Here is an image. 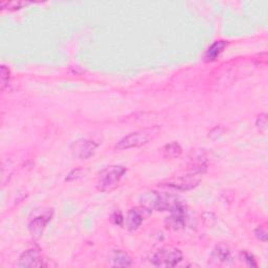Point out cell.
I'll list each match as a JSON object with an SVG mask.
<instances>
[{
	"label": "cell",
	"instance_id": "1",
	"mask_svg": "<svg viewBox=\"0 0 268 268\" xmlns=\"http://www.w3.org/2000/svg\"><path fill=\"white\" fill-rule=\"evenodd\" d=\"M141 203L144 210L146 211L155 210L158 212L170 213L184 204L176 195L168 193H158L155 191L146 193L141 198Z\"/></svg>",
	"mask_w": 268,
	"mask_h": 268
},
{
	"label": "cell",
	"instance_id": "2",
	"mask_svg": "<svg viewBox=\"0 0 268 268\" xmlns=\"http://www.w3.org/2000/svg\"><path fill=\"white\" fill-rule=\"evenodd\" d=\"M158 133H160V128L152 127L146 128L136 132L130 133L129 136L121 139L115 146L116 150H128L132 148H139L142 146L148 144L150 141L155 139Z\"/></svg>",
	"mask_w": 268,
	"mask_h": 268
},
{
	"label": "cell",
	"instance_id": "3",
	"mask_svg": "<svg viewBox=\"0 0 268 268\" xmlns=\"http://www.w3.org/2000/svg\"><path fill=\"white\" fill-rule=\"evenodd\" d=\"M126 172L127 169L123 166H109L105 168L100 173L96 189L101 192H111L115 190Z\"/></svg>",
	"mask_w": 268,
	"mask_h": 268
},
{
	"label": "cell",
	"instance_id": "4",
	"mask_svg": "<svg viewBox=\"0 0 268 268\" xmlns=\"http://www.w3.org/2000/svg\"><path fill=\"white\" fill-rule=\"evenodd\" d=\"M182 260V252L176 247L167 246L156 250L152 258L151 262L154 266L157 267H174L178 265Z\"/></svg>",
	"mask_w": 268,
	"mask_h": 268
},
{
	"label": "cell",
	"instance_id": "5",
	"mask_svg": "<svg viewBox=\"0 0 268 268\" xmlns=\"http://www.w3.org/2000/svg\"><path fill=\"white\" fill-rule=\"evenodd\" d=\"M97 144L88 139H81L74 142L70 146V152L77 160H88L96 151Z\"/></svg>",
	"mask_w": 268,
	"mask_h": 268
},
{
	"label": "cell",
	"instance_id": "6",
	"mask_svg": "<svg viewBox=\"0 0 268 268\" xmlns=\"http://www.w3.org/2000/svg\"><path fill=\"white\" fill-rule=\"evenodd\" d=\"M197 175L198 174L191 173L190 175H187V176H180V177L169 179L166 182H163L162 186L176 189L179 191H189V190L196 188L199 185L200 178L197 177Z\"/></svg>",
	"mask_w": 268,
	"mask_h": 268
},
{
	"label": "cell",
	"instance_id": "7",
	"mask_svg": "<svg viewBox=\"0 0 268 268\" xmlns=\"http://www.w3.org/2000/svg\"><path fill=\"white\" fill-rule=\"evenodd\" d=\"M45 260L41 257L40 250L37 248H30L26 251H23L19 258L18 266L22 268H39L47 266V264L44 263Z\"/></svg>",
	"mask_w": 268,
	"mask_h": 268
},
{
	"label": "cell",
	"instance_id": "8",
	"mask_svg": "<svg viewBox=\"0 0 268 268\" xmlns=\"http://www.w3.org/2000/svg\"><path fill=\"white\" fill-rule=\"evenodd\" d=\"M188 222V212L185 204L180 205L179 208L171 212V215L166 220L167 227L173 230H180L185 228Z\"/></svg>",
	"mask_w": 268,
	"mask_h": 268
},
{
	"label": "cell",
	"instance_id": "9",
	"mask_svg": "<svg viewBox=\"0 0 268 268\" xmlns=\"http://www.w3.org/2000/svg\"><path fill=\"white\" fill-rule=\"evenodd\" d=\"M51 219H52V214L50 212H47L43 215H40V216L33 219V220L29 224L30 233L32 234L33 238L38 239L42 236L43 231H44L47 223L50 222Z\"/></svg>",
	"mask_w": 268,
	"mask_h": 268
},
{
	"label": "cell",
	"instance_id": "10",
	"mask_svg": "<svg viewBox=\"0 0 268 268\" xmlns=\"http://www.w3.org/2000/svg\"><path fill=\"white\" fill-rule=\"evenodd\" d=\"M211 259L216 264H228L233 261V252L227 245L219 244L212 250Z\"/></svg>",
	"mask_w": 268,
	"mask_h": 268
},
{
	"label": "cell",
	"instance_id": "11",
	"mask_svg": "<svg viewBox=\"0 0 268 268\" xmlns=\"http://www.w3.org/2000/svg\"><path fill=\"white\" fill-rule=\"evenodd\" d=\"M109 261L114 267H129L132 264L131 257L123 250H113L109 255Z\"/></svg>",
	"mask_w": 268,
	"mask_h": 268
},
{
	"label": "cell",
	"instance_id": "12",
	"mask_svg": "<svg viewBox=\"0 0 268 268\" xmlns=\"http://www.w3.org/2000/svg\"><path fill=\"white\" fill-rule=\"evenodd\" d=\"M226 45H227L226 41H223V40L214 42L208 48V51H206V53L204 55L205 62H214V61L217 60V58L223 53Z\"/></svg>",
	"mask_w": 268,
	"mask_h": 268
},
{
	"label": "cell",
	"instance_id": "13",
	"mask_svg": "<svg viewBox=\"0 0 268 268\" xmlns=\"http://www.w3.org/2000/svg\"><path fill=\"white\" fill-rule=\"evenodd\" d=\"M143 220H144V216H143L141 211H139L138 209L130 210L128 213V216L126 218L127 228L130 231L137 230L141 226V224L143 223Z\"/></svg>",
	"mask_w": 268,
	"mask_h": 268
},
{
	"label": "cell",
	"instance_id": "14",
	"mask_svg": "<svg viewBox=\"0 0 268 268\" xmlns=\"http://www.w3.org/2000/svg\"><path fill=\"white\" fill-rule=\"evenodd\" d=\"M181 153H182V148L176 142H172L166 145L163 149V155L166 160H173V158H177L181 155Z\"/></svg>",
	"mask_w": 268,
	"mask_h": 268
},
{
	"label": "cell",
	"instance_id": "15",
	"mask_svg": "<svg viewBox=\"0 0 268 268\" xmlns=\"http://www.w3.org/2000/svg\"><path fill=\"white\" fill-rule=\"evenodd\" d=\"M10 69L3 65L2 66V72H0V81H2V90H5V88L9 85V82H10Z\"/></svg>",
	"mask_w": 268,
	"mask_h": 268
},
{
	"label": "cell",
	"instance_id": "16",
	"mask_svg": "<svg viewBox=\"0 0 268 268\" xmlns=\"http://www.w3.org/2000/svg\"><path fill=\"white\" fill-rule=\"evenodd\" d=\"M255 126L260 130L262 133L267 132V114L266 113H261L257 120H255Z\"/></svg>",
	"mask_w": 268,
	"mask_h": 268
},
{
	"label": "cell",
	"instance_id": "17",
	"mask_svg": "<svg viewBox=\"0 0 268 268\" xmlns=\"http://www.w3.org/2000/svg\"><path fill=\"white\" fill-rule=\"evenodd\" d=\"M31 5L30 3H23V2H14V3H2V8L3 9H8V10H19L22 7H26Z\"/></svg>",
	"mask_w": 268,
	"mask_h": 268
},
{
	"label": "cell",
	"instance_id": "18",
	"mask_svg": "<svg viewBox=\"0 0 268 268\" xmlns=\"http://www.w3.org/2000/svg\"><path fill=\"white\" fill-rule=\"evenodd\" d=\"M241 255H242V261L246 262L249 266H257V264H255L254 262V259H253V255L250 254L248 251L246 250H243L241 251Z\"/></svg>",
	"mask_w": 268,
	"mask_h": 268
},
{
	"label": "cell",
	"instance_id": "19",
	"mask_svg": "<svg viewBox=\"0 0 268 268\" xmlns=\"http://www.w3.org/2000/svg\"><path fill=\"white\" fill-rule=\"evenodd\" d=\"M254 236L257 237L260 241L262 242H266L267 241V231L266 229H264L263 227H258V228H255L254 229Z\"/></svg>",
	"mask_w": 268,
	"mask_h": 268
},
{
	"label": "cell",
	"instance_id": "20",
	"mask_svg": "<svg viewBox=\"0 0 268 268\" xmlns=\"http://www.w3.org/2000/svg\"><path fill=\"white\" fill-rule=\"evenodd\" d=\"M83 173H84V171L82 169H76V170H74V171H71L68 174V176L66 177V181H71V180L78 179V178L83 176Z\"/></svg>",
	"mask_w": 268,
	"mask_h": 268
},
{
	"label": "cell",
	"instance_id": "21",
	"mask_svg": "<svg viewBox=\"0 0 268 268\" xmlns=\"http://www.w3.org/2000/svg\"><path fill=\"white\" fill-rule=\"evenodd\" d=\"M111 219H112V222L115 225H121L124 223V217H123V215H121L120 212H115Z\"/></svg>",
	"mask_w": 268,
	"mask_h": 268
}]
</instances>
